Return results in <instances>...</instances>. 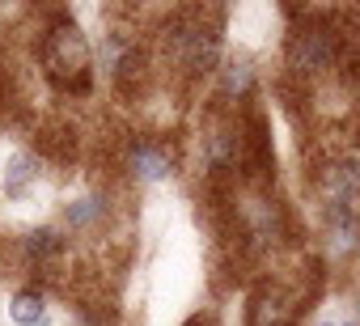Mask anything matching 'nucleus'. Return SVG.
<instances>
[{"label": "nucleus", "instance_id": "1", "mask_svg": "<svg viewBox=\"0 0 360 326\" xmlns=\"http://www.w3.org/2000/svg\"><path fill=\"white\" fill-rule=\"evenodd\" d=\"M43 68L60 89H89V43L77 26L60 22L43 39Z\"/></svg>", "mask_w": 360, "mask_h": 326}, {"label": "nucleus", "instance_id": "2", "mask_svg": "<svg viewBox=\"0 0 360 326\" xmlns=\"http://www.w3.org/2000/svg\"><path fill=\"white\" fill-rule=\"evenodd\" d=\"M301 313V296L284 292L280 284H259L246 305V326H292Z\"/></svg>", "mask_w": 360, "mask_h": 326}, {"label": "nucleus", "instance_id": "3", "mask_svg": "<svg viewBox=\"0 0 360 326\" xmlns=\"http://www.w3.org/2000/svg\"><path fill=\"white\" fill-rule=\"evenodd\" d=\"M34 178H39L34 152L18 148V152H9V161H5V174H0V195H5V200H22V195L34 187Z\"/></svg>", "mask_w": 360, "mask_h": 326}, {"label": "nucleus", "instance_id": "4", "mask_svg": "<svg viewBox=\"0 0 360 326\" xmlns=\"http://www.w3.org/2000/svg\"><path fill=\"white\" fill-rule=\"evenodd\" d=\"M127 166H131L136 183H161V178L169 174V166H174V161H169L165 144H148V140H140V144H131Z\"/></svg>", "mask_w": 360, "mask_h": 326}, {"label": "nucleus", "instance_id": "5", "mask_svg": "<svg viewBox=\"0 0 360 326\" xmlns=\"http://www.w3.org/2000/svg\"><path fill=\"white\" fill-rule=\"evenodd\" d=\"M9 318L18 322V326H47V305H43V296L39 292H18L13 301H9Z\"/></svg>", "mask_w": 360, "mask_h": 326}, {"label": "nucleus", "instance_id": "6", "mask_svg": "<svg viewBox=\"0 0 360 326\" xmlns=\"http://www.w3.org/2000/svg\"><path fill=\"white\" fill-rule=\"evenodd\" d=\"M102 212H106V204L98 195H85V200H72L64 208V221H68V229H94L102 221Z\"/></svg>", "mask_w": 360, "mask_h": 326}, {"label": "nucleus", "instance_id": "7", "mask_svg": "<svg viewBox=\"0 0 360 326\" xmlns=\"http://www.w3.org/2000/svg\"><path fill=\"white\" fill-rule=\"evenodd\" d=\"M26 254H30L34 263H51V259L64 254V237H60L56 229H34V233L26 237Z\"/></svg>", "mask_w": 360, "mask_h": 326}, {"label": "nucleus", "instance_id": "8", "mask_svg": "<svg viewBox=\"0 0 360 326\" xmlns=\"http://www.w3.org/2000/svg\"><path fill=\"white\" fill-rule=\"evenodd\" d=\"M250 89V64H229L225 68V93H246Z\"/></svg>", "mask_w": 360, "mask_h": 326}, {"label": "nucleus", "instance_id": "9", "mask_svg": "<svg viewBox=\"0 0 360 326\" xmlns=\"http://www.w3.org/2000/svg\"><path fill=\"white\" fill-rule=\"evenodd\" d=\"M187 326H212V318H204V313H195V318H191Z\"/></svg>", "mask_w": 360, "mask_h": 326}, {"label": "nucleus", "instance_id": "10", "mask_svg": "<svg viewBox=\"0 0 360 326\" xmlns=\"http://www.w3.org/2000/svg\"><path fill=\"white\" fill-rule=\"evenodd\" d=\"M343 326H356V322H343Z\"/></svg>", "mask_w": 360, "mask_h": 326}]
</instances>
